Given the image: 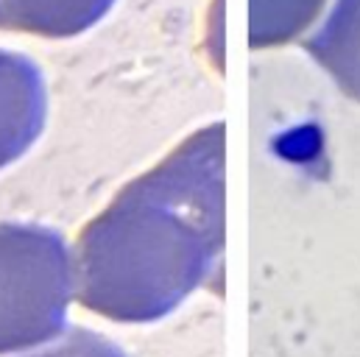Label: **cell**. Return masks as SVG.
Masks as SVG:
<instances>
[{
  "mask_svg": "<svg viewBox=\"0 0 360 357\" xmlns=\"http://www.w3.org/2000/svg\"><path fill=\"white\" fill-rule=\"evenodd\" d=\"M48 92L39 67L14 51H0V171L17 162L42 134Z\"/></svg>",
  "mask_w": 360,
  "mask_h": 357,
  "instance_id": "3957f363",
  "label": "cell"
},
{
  "mask_svg": "<svg viewBox=\"0 0 360 357\" xmlns=\"http://www.w3.org/2000/svg\"><path fill=\"white\" fill-rule=\"evenodd\" d=\"M39 357H120V355L112 349V344L95 338L90 332H73L62 346H56V349H51V352H45V355Z\"/></svg>",
  "mask_w": 360,
  "mask_h": 357,
  "instance_id": "8992f818",
  "label": "cell"
},
{
  "mask_svg": "<svg viewBox=\"0 0 360 357\" xmlns=\"http://www.w3.org/2000/svg\"><path fill=\"white\" fill-rule=\"evenodd\" d=\"M224 238V123L195 131L134 178L79 238V299L117 318L137 316L174 282L176 263H207Z\"/></svg>",
  "mask_w": 360,
  "mask_h": 357,
  "instance_id": "6da1fadb",
  "label": "cell"
},
{
  "mask_svg": "<svg viewBox=\"0 0 360 357\" xmlns=\"http://www.w3.org/2000/svg\"><path fill=\"white\" fill-rule=\"evenodd\" d=\"M70 285V257L53 229L0 223V352L51 338L65 321Z\"/></svg>",
  "mask_w": 360,
  "mask_h": 357,
  "instance_id": "7a4b0ae2",
  "label": "cell"
},
{
  "mask_svg": "<svg viewBox=\"0 0 360 357\" xmlns=\"http://www.w3.org/2000/svg\"><path fill=\"white\" fill-rule=\"evenodd\" d=\"M115 0H0V31L76 37L92 28Z\"/></svg>",
  "mask_w": 360,
  "mask_h": 357,
  "instance_id": "277c9868",
  "label": "cell"
},
{
  "mask_svg": "<svg viewBox=\"0 0 360 357\" xmlns=\"http://www.w3.org/2000/svg\"><path fill=\"white\" fill-rule=\"evenodd\" d=\"M307 51L352 98H360V0H338Z\"/></svg>",
  "mask_w": 360,
  "mask_h": 357,
  "instance_id": "5b68a950",
  "label": "cell"
}]
</instances>
